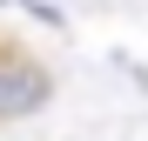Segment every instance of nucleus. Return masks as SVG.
Instances as JSON below:
<instances>
[{
    "instance_id": "1",
    "label": "nucleus",
    "mask_w": 148,
    "mask_h": 141,
    "mask_svg": "<svg viewBox=\"0 0 148 141\" xmlns=\"http://www.w3.org/2000/svg\"><path fill=\"white\" fill-rule=\"evenodd\" d=\"M54 101V74L34 61V54H0V128L27 121Z\"/></svg>"
}]
</instances>
